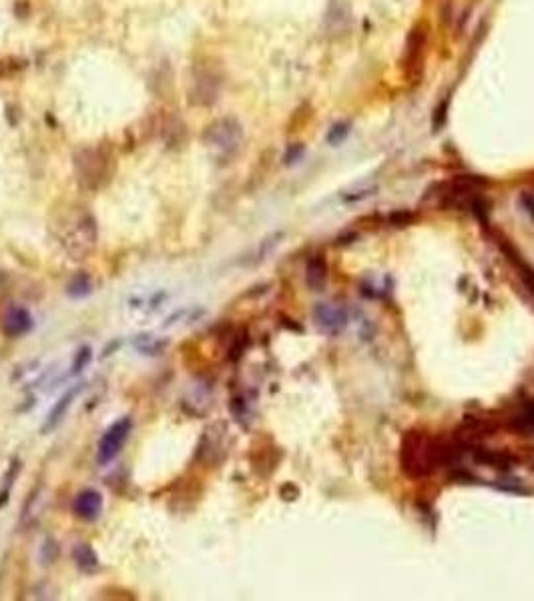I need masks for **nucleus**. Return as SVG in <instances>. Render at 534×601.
<instances>
[{
    "label": "nucleus",
    "instance_id": "nucleus-10",
    "mask_svg": "<svg viewBox=\"0 0 534 601\" xmlns=\"http://www.w3.org/2000/svg\"><path fill=\"white\" fill-rule=\"evenodd\" d=\"M498 245H500V249L504 251V255H506V257H509L510 261L514 263V267L518 269V275H521L522 282L526 285V289H528V291L534 294V269H533V267H530V265H526V263L522 261L521 255H518V253H516V251L512 249V245H509V243H506V239H500V243H498Z\"/></svg>",
    "mask_w": 534,
    "mask_h": 601
},
{
    "label": "nucleus",
    "instance_id": "nucleus-8",
    "mask_svg": "<svg viewBox=\"0 0 534 601\" xmlns=\"http://www.w3.org/2000/svg\"><path fill=\"white\" fill-rule=\"evenodd\" d=\"M33 329V317L23 307H11L2 319V331L8 337H21Z\"/></svg>",
    "mask_w": 534,
    "mask_h": 601
},
{
    "label": "nucleus",
    "instance_id": "nucleus-14",
    "mask_svg": "<svg viewBox=\"0 0 534 601\" xmlns=\"http://www.w3.org/2000/svg\"><path fill=\"white\" fill-rule=\"evenodd\" d=\"M91 291H93V282H91L88 275H85V273L75 275V277L71 279V282L66 285V293H69V297H73V299H83V297L91 294Z\"/></svg>",
    "mask_w": 534,
    "mask_h": 601
},
{
    "label": "nucleus",
    "instance_id": "nucleus-1",
    "mask_svg": "<svg viewBox=\"0 0 534 601\" xmlns=\"http://www.w3.org/2000/svg\"><path fill=\"white\" fill-rule=\"evenodd\" d=\"M112 157L105 148H83L75 155L76 181L85 189H99L111 179Z\"/></svg>",
    "mask_w": 534,
    "mask_h": 601
},
{
    "label": "nucleus",
    "instance_id": "nucleus-4",
    "mask_svg": "<svg viewBox=\"0 0 534 601\" xmlns=\"http://www.w3.org/2000/svg\"><path fill=\"white\" fill-rule=\"evenodd\" d=\"M313 321L325 335H337L348 327L349 313L342 303H320L313 307Z\"/></svg>",
    "mask_w": 534,
    "mask_h": 601
},
{
    "label": "nucleus",
    "instance_id": "nucleus-12",
    "mask_svg": "<svg viewBox=\"0 0 534 601\" xmlns=\"http://www.w3.org/2000/svg\"><path fill=\"white\" fill-rule=\"evenodd\" d=\"M73 559H75L76 567L85 573H91L99 567V557L95 549L88 545V543H79L75 549H73Z\"/></svg>",
    "mask_w": 534,
    "mask_h": 601
},
{
    "label": "nucleus",
    "instance_id": "nucleus-17",
    "mask_svg": "<svg viewBox=\"0 0 534 601\" xmlns=\"http://www.w3.org/2000/svg\"><path fill=\"white\" fill-rule=\"evenodd\" d=\"M88 361H91V349H88V347H83L75 357V363H73V375L79 373V371H83V367L87 365Z\"/></svg>",
    "mask_w": 534,
    "mask_h": 601
},
{
    "label": "nucleus",
    "instance_id": "nucleus-16",
    "mask_svg": "<svg viewBox=\"0 0 534 601\" xmlns=\"http://www.w3.org/2000/svg\"><path fill=\"white\" fill-rule=\"evenodd\" d=\"M348 133H349L348 124H336V126L327 133V141H330V143H334V145H337V143H342V141L346 138Z\"/></svg>",
    "mask_w": 534,
    "mask_h": 601
},
{
    "label": "nucleus",
    "instance_id": "nucleus-19",
    "mask_svg": "<svg viewBox=\"0 0 534 601\" xmlns=\"http://www.w3.org/2000/svg\"><path fill=\"white\" fill-rule=\"evenodd\" d=\"M521 207L524 213H528L534 219V195L533 193H522L521 195Z\"/></svg>",
    "mask_w": 534,
    "mask_h": 601
},
{
    "label": "nucleus",
    "instance_id": "nucleus-13",
    "mask_svg": "<svg viewBox=\"0 0 534 601\" xmlns=\"http://www.w3.org/2000/svg\"><path fill=\"white\" fill-rule=\"evenodd\" d=\"M474 459L478 463H484L488 467H494L500 471H509L514 459L506 453H498V451H488V449H474Z\"/></svg>",
    "mask_w": 534,
    "mask_h": 601
},
{
    "label": "nucleus",
    "instance_id": "nucleus-6",
    "mask_svg": "<svg viewBox=\"0 0 534 601\" xmlns=\"http://www.w3.org/2000/svg\"><path fill=\"white\" fill-rule=\"evenodd\" d=\"M219 95V78L209 71H201L195 74L193 86L189 90V100L193 105H201V107H209L217 100Z\"/></svg>",
    "mask_w": 534,
    "mask_h": 601
},
{
    "label": "nucleus",
    "instance_id": "nucleus-18",
    "mask_svg": "<svg viewBox=\"0 0 534 601\" xmlns=\"http://www.w3.org/2000/svg\"><path fill=\"white\" fill-rule=\"evenodd\" d=\"M412 219H414V215H412V213H406V210L392 213V215L388 217V221L392 222V225H396V227H404V225H408Z\"/></svg>",
    "mask_w": 534,
    "mask_h": 601
},
{
    "label": "nucleus",
    "instance_id": "nucleus-5",
    "mask_svg": "<svg viewBox=\"0 0 534 601\" xmlns=\"http://www.w3.org/2000/svg\"><path fill=\"white\" fill-rule=\"evenodd\" d=\"M64 243L73 255H85L87 251H91L93 245L97 243V227H95L93 217L85 215L83 219H79L75 229L71 231Z\"/></svg>",
    "mask_w": 534,
    "mask_h": 601
},
{
    "label": "nucleus",
    "instance_id": "nucleus-11",
    "mask_svg": "<svg viewBox=\"0 0 534 601\" xmlns=\"http://www.w3.org/2000/svg\"><path fill=\"white\" fill-rule=\"evenodd\" d=\"M327 279V265L323 261L322 255H315L308 261V269H306V282L311 291H322L323 285Z\"/></svg>",
    "mask_w": 534,
    "mask_h": 601
},
{
    "label": "nucleus",
    "instance_id": "nucleus-2",
    "mask_svg": "<svg viewBox=\"0 0 534 601\" xmlns=\"http://www.w3.org/2000/svg\"><path fill=\"white\" fill-rule=\"evenodd\" d=\"M241 138H243V131L236 119H219L209 124L207 131L203 133L205 145L211 148L219 159L233 157L241 147Z\"/></svg>",
    "mask_w": 534,
    "mask_h": 601
},
{
    "label": "nucleus",
    "instance_id": "nucleus-3",
    "mask_svg": "<svg viewBox=\"0 0 534 601\" xmlns=\"http://www.w3.org/2000/svg\"><path fill=\"white\" fill-rule=\"evenodd\" d=\"M131 427H133L131 419L123 417L115 421L111 427L105 431V435L99 441V449H97V463L99 465H109L111 461L117 459V455L123 451L124 443L129 439Z\"/></svg>",
    "mask_w": 534,
    "mask_h": 601
},
{
    "label": "nucleus",
    "instance_id": "nucleus-20",
    "mask_svg": "<svg viewBox=\"0 0 534 601\" xmlns=\"http://www.w3.org/2000/svg\"><path fill=\"white\" fill-rule=\"evenodd\" d=\"M303 153V148L298 147V150H294V148H289V153L286 155V162H294L296 159H299V155Z\"/></svg>",
    "mask_w": 534,
    "mask_h": 601
},
{
    "label": "nucleus",
    "instance_id": "nucleus-9",
    "mask_svg": "<svg viewBox=\"0 0 534 601\" xmlns=\"http://www.w3.org/2000/svg\"><path fill=\"white\" fill-rule=\"evenodd\" d=\"M83 391V387L81 385H75V387H71L69 391L62 395L61 399L57 401V405L50 409L49 417H47V423H45V427H42V431L47 433V431H52L59 423H61V419L66 415V411H69V407L73 405V399H75L79 393Z\"/></svg>",
    "mask_w": 534,
    "mask_h": 601
},
{
    "label": "nucleus",
    "instance_id": "nucleus-15",
    "mask_svg": "<svg viewBox=\"0 0 534 601\" xmlns=\"http://www.w3.org/2000/svg\"><path fill=\"white\" fill-rule=\"evenodd\" d=\"M514 429L521 431L522 435H534V405H528L522 415L514 417Z\"/></svg>",
    "mask_w": 534,
    "mask_h": 601
},
{
    "label": "nucleus",
    "instance_id": "nucleus-7",
    "mask_svg": "<svg viewBox=\"0 0 534 601\" xmlns=\"http://www.w3.org/2000/svg\"><path fill=\"white\" fill-rule=\"evenodd\" d=\"M73 511L83 521H95L100 516V511H103V495L95 489L81 491L75 497Z\"/></svg>",
    "mask_w": 534,
    "mask_h": 601
}]
</instances>
